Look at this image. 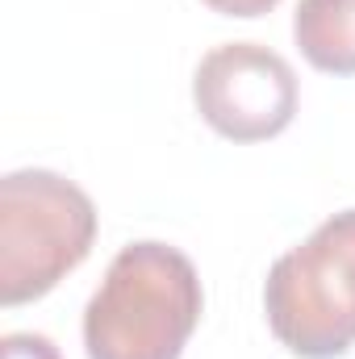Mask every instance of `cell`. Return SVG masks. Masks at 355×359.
Instances as JSON below:
<instances>
[{
    "label": "cell",
    "instance_id": "6da1fadb",
    "mask_svg": "<svg viewBox=\"0 0 355 359\" xmlns=\"http://www.w3.org/2000/svg\"><path fill=\"white\" fill-rule=\"evenodd\" d=\"M205 309L192 259L168 243H130L113 255L84 309L88 359H180Z\"/></svg>",
    "mask_w": 355,
    "mask_h": 359
},
{
    "label": "cell",
    "instance_id": "7a4b0ae2",
    "mask_svg": "<svg viewBox=\"0 0 355 359\" xmlns=\"http://www.w3.org/2000/svg\"><path fill=\"white\" fill-rule=\"evenodd\" d=\"M96 238V205L67 176L25 168L0 180V305L46 297Z\"/></svg>",
    "mask_w": 355,
    "mask_h": 359
},
{
    "label": "cell",
    "instance_id": "3957f363",
    "mask_svg": "<svg viewBox=\"0 0 355 359\" xmlns=\"http://www.w3.org/2000/svg\"><path fill=\"white\" fill-rule=\"evenodd\" d=\"M264 313L280 347L301 359H339L355 347V209L326 217L284 251L264 284Z\"/></svg>",
    "mask_w": 355,
    "mask_h": 359
},
{
    "label": "cell",
    "instance_id": "277c9868",
    "mask_svg": "<svg viewBox=\"0 0 355 359\" xmlns=\"http://www.w3.org/2000/svg\"><path fill=\"white\" fill-rule=\"evenodd\" d=\"M192 100L205 126L230 142H267L297 117V72L260 42L213 46L192 76Z\"/></svg>",
    "mask_w": 355,
    "mask_h": 359
},
{
    "label": "cell",
    "instance_id": "5b68a950",
    "mask_svg": "<svg viewBox=\"0 0 355 359\" xmlns=\"http://www.w3.org/2000/svg\"><path fill=\"white\" fill-rule=\"evenodd\" d=\"M293 38L309 67L326 76H355V0H301Z\"/></svg>",
    "mask_w": 355,
    "mask_h": 359
},
{
    "label": "cell",
    "instance_id": "8992f818",
    "mask_svg": "<svg viewBox=\"0 0 355 359\" xmlns=\"http://www.w3.org/2000/svg\"><path fill=\"white\" fill-rule=\"evenodd\" d=\"M0 359H63V355H59V347L46 334L17 330V334H4L0 339Z\"/></svg>",
    "mask_w": 355,
    "mask_h": 359
},
{
    "label": "cell",
    "instance_id": "52a82bcc",
    "mask_svg": "<svg viewBox=\"0 0 355 359\" xmlns=\"http://www.w3.org/2000/svg\"><path fill=\"white\" fill-rule=\"evenodd\" d=\"M201 4H209V8L222 13V17H264V13H272L280 0H201Z\"/></svg>",
    "mask_w": 355,
    "mask_h": 359
}]
</instances>
